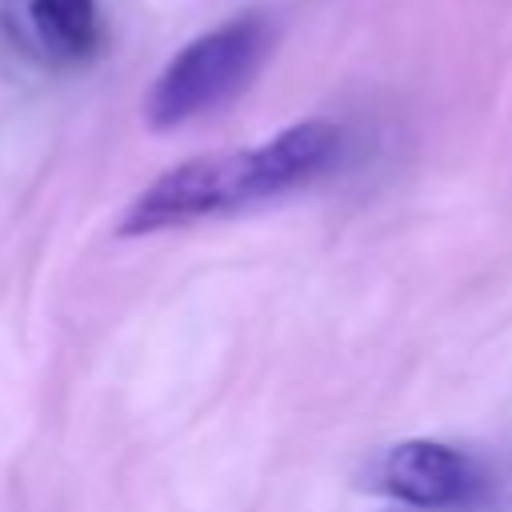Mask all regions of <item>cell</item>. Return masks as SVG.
Instances as JSON below:
<instances>
[{
	"instance_id": "4",
	"label": "cell",
	"mask_w": 512,
	"mask_h": 512,
	"mask_svg": "<svg viewBox=\"0 0 512 512\" xmlns=\"http://www.w3.org/2000/svg\"><path fill=\"white\" fill-rule=\"evenodd\" d=\"M336 152H340V128L328 120H300L256 148H244L248 204L316 180L336 160Z\"/></svg>"
},
{
	"instance_id": "5",
	"label": "cell",
	"mask_w": 512,
	"mask_h": 512,
	"mask_svg": "<svg viewBox=\"0 0 512 512\" xmlns=\"http://www.w3.org/2000/svg\"><path fill=\"white\" fill-rule=\"evenodd\" d=\"M36 40L56 60H84L100 44L96 0H32L28 4Z\"/></svg>"
},
{
	"instance_id": "3",
	"label": "cell",
	"mask_w": 512,
	"mask_h": 512,
	"mask_svg": "<svg viewBox=\"0 0 512 512\" xmlns=\"http://www.w3.org/2000/svg\"><path fill=\"white\" fill-rule=\"evenodd\" d=\"M480 484H484V476H480L476 460L440 440L392 444L372 468V488L400 504H412V508L472 504Z\"/></svg>"
},
{
	"instance_id": "2",
	"label": "cell",
	"mask_w": 512,
	"mask_h": 512,
	"mask_svg": "<svg viewBox=\"0 0 512 512\" xmlns=\"http://www.w3.org/2000/svg\"><path fill=\"white\" fill-rule=\"evenodd\" d=\"M248 204L244 184V152H216L192 156L164 176H156L124 212L120 236H148L164 228H180L192 220H208Z\"/></svg>"
},
{
	"instance_id": "1",
	"label": "cell",
	"mask_w": 512,
	"mask_h": 512,
	"mask_svg": "<svg viewBox=\"0 0 512 512\" xmlns=\"http://www.w3.org/2000/svg\"><path fill=\"white\" fill-rule=\"evenodd\" d=\"M268 48H272V28L260 16H236L188 40L148 88L144 100L148 128L168 132L204 112H216L252 84Z\"/></svg>"
}]
</instances>
